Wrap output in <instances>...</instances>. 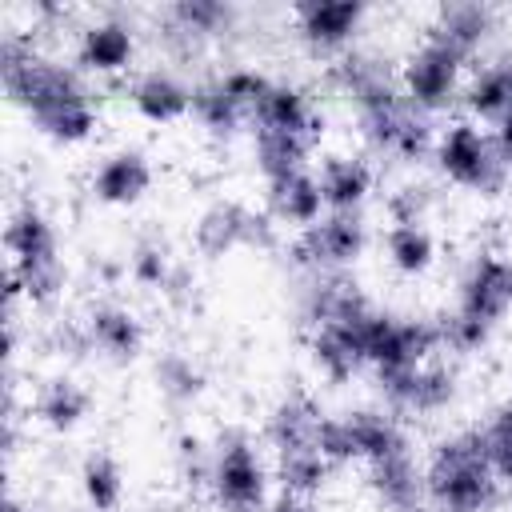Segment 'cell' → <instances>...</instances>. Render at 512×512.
<instances>
[{
  "label": "cell",
  "mask_w": 512,
  "mask_h": 512,
  "mask_svg": "<svg viewBox=\"0 0 512 512\" xmlns=\"http://www.w3.org/2000/svg\"><path fill=\"white\" fill-rule=\"evenodd\" d=\"M364 488L384 512H416L424 508V456L412 448L392 452L364 468Z\"/></svg>",
  "instance_id": "cell-26"
},
{
  "label": "cell",
  "mask_w": 512,
  "mask_h": 512,
  "mask_svg": "<svg viewBox=\"0 0 512 512\" xmlns=\"http://www.w3.org/2000/svg\"><path fill=\"white\" fill-rule=\"evenodd\" d=\"M152 184H156V164L144 144H116L100 152L88 172V196L112 212H128L144 204Z\"/></svg>",
  "instance_id": "cell-18"
},
{
  "label": "cell",
  "mask_w": 512,
  "mask_h": 512,
  "mask_svg": "<svg viewBox=\"0 0 512 512\" xmlns=\"http://www.w3.org/2000/svg\"><path fill=\"white\" fill-rule=\"evenodd\" d=\"M380 252H384V264L400 280H424L440 260V236L424 220L388 224L384 236H380Z\"/></svg>",
  "instance_id": "cell-31"
},
{
  "label": "cell",
  "mask_w": 512,
  "mask_h": 512,
  "mask_svg": "<svg viewBox=\"0 0 512 512\" xmlns=\"http://www.w3.org/2000/svg\"><path fill=\"white\" fill-rule=\"evenodd\" d=\"M376 392H380V404L388 412H396L404 424L416 420V424H428V420H440L448 416L460 396H464V384H460V372L452 360L444 356H432L424 360L420 368H408L400 376H384L376 380Z\"/></svg>",
  "instance_id": "cell-14"
},
{
  "label": "cell",
  "mask_w": 512,
  "mask_h": 512,
  "mask_svg": "<svg viewBox=\"0 0 512 512\" xmlns=\"http://www.w3.org/2000/svg\"><path fill=\"white\" fill-rule=\"evenodd\" d=\"M0 512H32V504H24V500H20L16 492H8V496H4V508H0Z\"/></svg>",
  "instance_id": "cell-43"
},
{
  "label": "cell",
  "mask_w": 512,
  "mask_h": 512,
  "mask_svg": "<svg viewBox=\"0 0 512 512\" xmlns=\"http://www.w3.org/2000/svg\"><path fill=\"white\" fill-rule=\"evenodd\" d=\"M336 416H340V428L348 436V456L360 468H368L392 452L412 448L408 424L396 412H388L384 404H356V408H344Z\"/></svg>",
  "instance_id": "cell-24"
},
{
  "label": "cell",
  "mask_w": 512,
  "mask_h": 512,
  "mask_svg": "<svg viewBox=\"0 0 512 512\" xmlns=\"http://www.w3.org/2000/svg\"><path fill=\"white\" fill-rule=\"evenodd\" d=\"M272 456L248 428H220L208 440L204 492L216 512H268L272 504Z\"/></svg>",
  "instance_id": "cell-5"
},
{
  "label": "cell",
  "mask_w": 512,
  "mask_h": 512,
  "mask_svg": "<svg viewBox=\"0 0 512 512\" xmlns=\"http://www.w3.org/2000/svg\"><path fill=\"white\" fill-rule=\"evenodd\" d=\"M0 84L28 128L56 148H84L100 132L96 80L20 28L0 36Z\"/></svg>",
  "instance_id": "cell-1"
},
{
  "label": "cell",
  "mask_w": 512,
  "mask_h": 512,
  "mask_svg": "<svg viewBox=\"0 0 512 512\" xmlns=\"http://www.w3.org/2000/svg\"><path fill=\"white\" fill-rule=\"evenodd\" d=\"M244 24V12L228 0H172L152 12L156 44L168 64H192L228 44Z\"/></svg>",
  "instance_id": "cell-8"
},
{
  "label": "cell",
  "mask_w": 512,
  "mask_h": 512,
  "mask_svg": "<svg viewBox=\"0 0 512 512\" xmlns=\"http://www.w3.org/2000/svg\"><path fill=\"white\" fill-rule=\"evenodd\" d=\"M440 328L436 320L424 316H404V312H388L376 308V316L368 320L364 332V364L372 372V380L384 376H400L408 368H420L424 360L440 356Z\"/></svg>",
  "instance_id": "cell-13"
},
{
  "label": "cell",
  "mask_w": 512,
  "mask_h": 512,
  "mask_svg": "<svg viewBox=\"0 0 512 512\" xmlns=\"http://www.w3.org/2000/svg\"><path fill=\"white\" fill-rule=\"evenodd\" d=\"M192 84L196 80H188L176 64L156 60L128 76L124 104L132 108L136 120H144L152 128H172L192 116Z\"/></svg>",
  "instance_id": "cell-19"
},
{
  "label": "cell",
  "mask_w": 512,
  "mask_h": 512,
  "mask_svg": "<svg viewBox=\"0 0 512 512\" xmlns=\"http://www.w3.org/2000/svg\"><path fill=\"white\" fill-rule=\"evenodd\" d=\"M28 412H32V420H36L44 432H52V436H72V432H80V428L88 424V416H92V392H88L84 380L60 372V376H48V380L36 388Z\"/></svg>",
  "instance_id": "cell-28"
},
{
  "label": "cell",
  "mask_w": 512,
  "mask_h": 512,
  "mask_svg": "<svg viewBox=\"0 0 512 512\" xmlns=\"http://www.w3.org/2000/svg\"><path fill=\"white\" fill-rule=\"evenodd\" d=\"M416 512H428V508H416Z\"/></svg>",
  "instance_id": "cell-44"
},
{
  "label": "cell",
  "mask_w": 512,
  "mask_h": 512,
  "mask_svg": "<svg viewBox=\"0 0 512 512\" xmlns=\"http://www.w3.org/2000/svg\"><path fill=\"white\" fill-rule=\"evenodd\" d=\"M72 60L92 80H120L136 72L140 24L120 8H100L72 28Z\"/></svg>",
  "instance_id": "cell-12"
},
{
  "label": "cell",
  "mask_w": 512,
  "mask_h": 512,
  "mask_svg": "<svg viewBox=\"0 0 512 512\" xmlns=\"http://www.w3.org/2000/svg\"><path fill=\"white\" fill-rule=\"evenodd\" d=\"M272 244H276L272 216L236 196L208 200L192 220V248L204 260H224L236 252H268Z\"/></svg>",
  "instance_id": "cell-10"
},
{
  "label": "cell",
  "mask_w": 512,
  "mask_h": 512,
  "mask_svg": "<svg viewBox=\"0 0 512 512\" xmlns=\"http://www.w3.org/2000/svg\"><path fill=\"white\" fill-rule=\"evenodd\" d=\"M488 448V460L496 468V476L504 480V488H512V392L476 424Z\"/></svg>",
  "instance_id": "cell-37"
},
{
  "label": "cell",
  "mask_w": 512,
  "mask_h": 512,
  "mask_svg": "<svg viewBox=\"0 0 512 512\" xmlns=\"http://www.w3.org/2000/svg\"><path fill=\"white\" fill-rule=\"evenodd\" d=\"M76 488L88 512H120L124 508V464L108 448H92L76 468Z\"/></svg>",
  "instance_id": "cell-33"
},
{
  "label": "cell",
  "mask_w": 512,
  "mask_h": 512,
  "mask_svg": "<svg viewBox=\"0 0 512 512\" xmlns=\"http://www.w3.org/2000/svg\"><path fill=\"white\" fill-rule=\"evenodd\" d=\"M352 124H356V136L372 160H388V164L408 168V164H420L432 156L436 120L416 112L400 88L352 108Z\"/></svg>",
  "instance_id": "cell-7"
},
{
  "label": "cell",
  "mask_w": 512,
  "mask_h": 512,
  "mask_svg": "<svg viewBox=\"0 0 512 512\" xmlns=\"http://www.w3.org/2000/svg\"><path fill=\"white\" fill-rule=\"evenodd\" d=\"M268 512H320L312 496H296V492H276Z\"/></svg>",
  "instance_id": "cell-41"
},
{
  "label": "cell",
  "mask_w": 512,
  "mask_h": 512,
  "mask_svg": "<svg viewBox=\"0 0 512 512\" xmlns=\"http://www.w3.org/2000/svg\"><path fill=\"white\" fill-rule=\"evenodd\" d=\"M500 28H504L500 8H492L484 0H448L432 12L428 36H436L440 44H448L456 56H464L472 64L476 56H484L496 44Z\"/></svg>",
  "instance_id": "cell-22"
},
{
  "label": "cell",
  "mask_w": 512,
  "mask_h": 512,
  "mask_svg": "<svg viewBox=\"0 0 512 512\" xmlns=\"http://www.w3.org/2000/svg\"><path fill=\"white\" fill-rule=\"evenodd\" d=\"M272 76L252 68V64H228L220 72H208L192 84V120L196 128L216 140V144H232L236 136L252 132L256 108L268 92Z\"/></svg>",
  "instance_id": "cell-6"
},
{
  "label": "cell",
  "mask_w": 512,
  "mask_h": 512,
  "mask_svg": "<svg viewBox=\"0 0 512 512\" xmlns=\"http://www.w3.org/2000/svg\"><path fill=\"white\" fill-rule=\"evenodd\" d=\"M264 212L272 216L276 228H292V232H304V228L320 224L328 216V208H324L316 172L304 168V172H292V176H280V180L264 184Z\"/></svg>",
  "instance_id": "cell-29"
},
{
  "label": "cell",
  "mask_w": 512,
  "mask_h": 512,
  "mask_svg": "<svg viewBox=\"0 0 512 512\" xmlns=\"http://www.w3.org/2000/svg\"><path fill=\"white\" fill-rule=\"evenodd\" d=\"M432 208H436V188L428 180H400L384 196L388 224H412V220H424L428 224V212Z\"/></svg>",
  "instance_id": "cell-38"
},
{
  "label": "cell",
  "mask_w": 512,
  "mask_h": 512,
  "mask_svg": "<svg viewBox=\"0 0 512 512\" xmlns=\"http://www.w3.org/2000/svg\"><path fill=\"white\" fill-rule=\"evenodd\" d=\"M288 24L296 44L316 60H340L344 52L360 48L368 4L360 0H300L288 8Z\"/></svg>",
  "instance_id": "cell-16"
},
{
  "label": "cell",
  "mask_w": 512,
  "mask_h": 512,
  "mask_svg": "<svg viewBox=\"0 0 512 512\" xmlns=\"http://www.w3.org/2000/svg\"><path fill=\"white\" fill-rule=\"evenodd\" d=\"M328 84H332V92L348 104V112L352 108H360V104H368V100H376V96H388V92H396L400 88V76H396V64L380 52V48H352V52H344L340 60H332V68H328Z\"/></svg>",
  "instance_id": "cell-25"
},
{
  "label": "cell",
  "mask_w": 512,
  "mask_h": 512,
  "mask_svg": "<svg viewBox=\"0 0 512 512\" xmlns=\"http://www.w3.org/2000/svg\"><path fill=\"white\" fill-rule=\"evenodd\" d=\"M152 380H156V392L168 404H176V408H188V404H196L208 392L204 364L192 352H184V348H164L152 360Z\"/></svg>",
  "instance_id": "cell-34"
},
{
  "label": "cell",
  "mask_w": 512,
  "mask_h": 512,
  "mask_svg": "<svg viewBox=\"0 0 512 512\" xmlns=\"http://www.w3.org/2000/svg\"><path fill=\"white\" fill-rule=\"evenodd\" d=\"M492 132H496V144H500V152H504V164H508V172H512V116H508L504 124H496Z\"/></svg>",
  "instance_id": "cell-42"
},
{
  "label": "cell",
  "mask_w": 512,
  "mask_h": 512,
  "mask_svg": "<svg viewBox=\"0 0 512 512\" xmlns=\"http://www.w3.org/2000/svg\"><path fill=\"white\" fill-rule=\"evenodd\" d=\"M460 108H464L468 120H476L484 128H496L512 116V48L480 60L468 72Z\"/></svg>",
  "instance_id": "cell-27"
},
{
  "label": "cell",
  "mask_w": 512,
  "mask_h": 512,
  "mask_svg": "<svg viewBox=\"0 0 512 512\" xmlns=\"http://www.w3.org/2000/svg\"><path fill=\"white\" fill-rule=\"evenodd\" d=\"M372 248V228L364 212H328L320 224L296 232L288 248V264L296 276L312 272H352Z\"/></svg>",
  "instance_id": "cell-15"
},
{
  "label": "cell",
  "mask_w": 512,
  "mask_h": 512,
  "mask_svg": "<svg viewBox=\"0 0 512 512\" xmlns=\"http://www.w3.org/2000/svg\"><path fill=\"white\" fill-rule=\"evenodd\" d=\"M316 184L328 212H364L376 196V160L360 148H336L316 160Z\"/></svg>",
  "instance_id": "cell-23"
},
{
  "label": "cell",
  "mask_w": 512,
  "mask_h": 512,
  "mask_svg": "<svg viewBox=\"0 0 512 512\" xmlns=\"http://www.w3.org/2000/svg\"><path fill=\"white\" fill-rule=\"evenodd\" d=\"M320 140L312 136H296V132H280V128H252L248 132V152H252V168L260 172L264 184L304 172L316 156Z\"/></svg>",
  "instance_id": "cell-32"
},
{
  "label": "cell",
  "mask_w": 512,
  "mask_h": 512,
  "mask_svg": "<svg viewBox=\"0 0 512 512\" xmlns=\"http://www.w3.org/2000/svg\"><path fill=\"white\" fill-rule=\"evenodd\" d=\"M332 464L324 460V452H296V456H280L272 460V476L280 484V492H296V496H320L332 484Z\"/></svg>",
  "instance_id": "cell-36"
},
{
  "label": "cell",
  "mask_w": 512,
  "mask_h": 512,
  "mask_svg": "<svg viewBox=\"0 0 512 512\" xmlns=\"http://www.w3.org/2000/svg\"><path fill=\"white\" fill-rule=\"evenodd\" d=\"M324 416L328 412L316 404L312 392H304V388L284 392L264 412V424H260V440H264L268 456L280 460V456H296V452H320V424H324Z\"/></svg>",
  "instance_id": "cell-20"
},
{
  "label": "cell",
  "mask_w": 512,
  "mask_h": 512,
  "mask_svg": "<svg viewBox=\"0 0 512 512\" xmlns=\"http://www.w3.org/2000/svg\"><path fill=\"white\" fill-rule=\"evenodd\" d=\"M436 328H440V348L452 352V356H476L496 340L492 328H484V324H476L468 316H456V312H444L436 320Z\"/></svg>",
  "instance_id": "cell-39"
},
{
  "label": "cell",
  "mask_w": 512,
  "mask_h": 512,
  "mask_svg": "<svg viewBox=\"0 0 512 512\" xmlns=\"http://www.w3.org/2000/svg\"><path fill=\"white\" fill-rule=\"evenodd\" d=\"M204 468H208V440L184 432L176 440V472L188 480V484H204Z\"/></svg>",
  "instance_id": "cell-40"
},
{
  "label": "cell",
  "mask_w": 512,
  "mask_h": 512,
  "mask_svg": "<svg viewBox=\"0 0 512 512\" xmlns=\"http://www.w3.org/2000/svg\"><path fill=\"white\" fill-rule=\"evenodd\" d=\"M508 488L496 476L476 424L436 436L424 452V508L428 512H500Z\"/></svg>",
  "instance_id": "cell-2"
},
{
  "label": "cell",
  "mask_w": 512,
  "mask_h": 512,
  "mask_svg": "<svg viewBox=\"0 0 512 512\" xmlns=\"http://www.w3.org/2000/svg\"><path fill=\"white\" fill-rule=\"evenodd\" d=\"M80 324L88 332L92 356H100L108 364H136L148 348V324L124 300H92L84 308Z\"/></svg>",
  "instance_id": "cell-21"
},
{
  "label": "cell",
  "mask_w": 512,
  "mask_h": 512,
  "mask_svg": "<svg viewBox=\"0 0 512 512\" xmlns=\"http://www.w3.org/2000/svg\"><path fill=\"white\" fill-rule=\"evenodd\" d=\"M396 76H400L404 100L428 120H440V116H452V108H460V96L468 84V60L424 32L396 64Z\"/></svg>",
  "instance_id": "cell-9"
},
{
  "label": "cell",
  "mask_w": 512,
  "mask_h": 512,
  "mask_svg": "<svg viewBox=\"0 0 512 512\" xmlns=\"http://www.w3.org/2000/svg\"><path fill=\"white\" fill-rule=\"evenodd\" d=\"M448 312L500 332V324L512 316V256L492 244L468 252V260L456 268Z\"/></svg>",
  "instance_id": "cell-11"
},
{
  "label": "cell",
  "mask_w": 512,
  "mask_h": 512,
  "mask_svg": "<svg viewBox=\"0 0 512 512\" xmlns=\"http://www.w3.org/2000/svg\"><path fill=\"white\" fill-rule=\"evenodd\" d=\"M428 164L440 184H448L464 196H480V200H496L512 184V172L496 144V132L468 116H448L444 124H436Z\"/></svg>",
  "instance_id": "cell-4"
},
{
  "label": "cell",
  "mask_w": 512,
  "mask_h": 512,
  "mask_svg": "<svg viewBox=\"0 0 512 512\" xmlns=\"http://www.w3.org/2000/svg\"><path fill=\"white\" fill-rule=\"evenodd\" d=\"M4 252H8V292L20 296L28 308H52L64 296L68 264L60 248V228L40 200L24 196L12 204L4 224Z\"/></svg>",
  "instance_id": "cell-3"
},
{
  "label": "cell",
  "mask_w": 512,
  "mask_h": 512,
  "mask_svg": "<svg viewBox=\"0 0 512 512\" xmlns=\"http://www.w3.org/2000/svg\"><path fill=\"white\" fill-rule=\"evenodd\" d=\"M252 128H280V132H296V136H312V140L324 136V120L316 112L312 92L300 80H276V76L256 108Z\"/></svg>",
  "instance_id": "cell-30"
},
{
  "label": "cell",
  "mask_w": 512,
  "mask_h": 512,
  "mask_svg": "<svg viewBox=\"0 0 512 512\" xmlns=\"http://www.w3.org/2000/svg\"><path fill=\"white\" fill-rule=\"evenodd\" d=\"M124 264H128V280H132L136 288L160 292V296H168L172 284H176V276L184 272V264L172 256V248H168L160 236H140V240L132 244V252L124 256Z\"/></svg>",
  "instance_id": "cell-35"
},
{
  "label": "cell",
  "mask_w": 512,
  "mask_h": 512,
  "mask_svg": "<svg viewBox=\"0 0 512 512\" xmlns=\"http://www.w3.org/2000/svg\"><path fill=\"white\" fill-rule=\"evenodd\" d=\"M372 316H376V304L364 296L344 316L308 328V364L328 388H344L368 368L364 364V332H368Z\"/></svg>",
  "instance_id": "cell-17"
}]
</instances>
